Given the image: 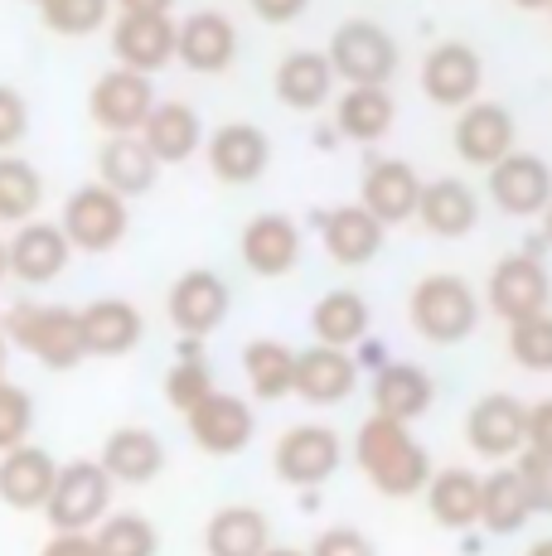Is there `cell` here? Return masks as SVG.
Masks as SVG:
<instances>
[{
	"mask_svg": "<svg viewBox=\"0 0 552 556\" xmlns=\"http://www.w3.org/2000/svg\"><path fill=\"white\" fill-rule=\"evenodd\" d=\"M354 459H359V469L374 479L378 494H388V498L427 494L431 475H437L427 445H422L402 421H388V416H378V412L359 426Z\"/></svg>",
	"mask_w": 552,
	"mask_h": 556,
	"instance_id": "6da1fadb",
	"label": "cell"
},
{
	"mask_svg": "<svg viewBox=\"0 0 552 556\" xmlns=\"http://www.w3.org/2000/svg\"><path fill=\"white\" fill-rule=\"evenodd\" d=\"M407 319L422 339H431V344H461V339L475 334V325H480V301H475L465 276L431 271L412 286Z\"/></svg>",
	"mask_w": 552,
	"mask_h": 556,
	"instance_id": "7a4b0ae2",
	"label": "cell"
},
{
	"mask_svg": "<svg viewBox=\"0 0 552 556\" xmlns=\"http://www.w3.org/2000/svg\"><path fill=\"white\" fill-rule=\"evenodd\" d=\"M330 68L349 88H388L398 73V39L378 20H344L330 35Z\"/></svg>",
	"mask_w": 552,
	"mask_h": 556,
	"instance_id": "3957f363",
	"label": "cell"
},
{
	"mask_svg": "<svg viewBox=\"0 0 552 556\" xmlns=\"http://www.w3.org/2000/svg\"><path fill=\"white\" fill-rule=\"evenodd\" d=\"M0 334H10V344H20L49 368H73V363L88 358L78 334V309L68 305H15Z\"/></svg>",
	"mask_w": 552,
	"mask_h": 556,
	"instance_id": "277c9868",
	"label": "cell"
},
{
	"mask_svg": "<svg viewBox=\"0 0 552 556\" xmlns=\"http://www.w3.org/2000/svg\"><path fill=\"white\" fill-rule=\"evenodd\" d=\"M112 508V475L98 459H68L59 465L54 494H49V528L54 532H88L108 518Z\"/></svg>",
	"mask_w": 552,
	"mask_h": 556,
	"instance_id": "5b68a950",
	"label": "cell"
},
{
	"mask_svg": "<svg viewBox=\"0 0 552 556\" xmlns=\"http://www.w3.org/2000/svg\"><path fill=\"white\" fill-rule=\"evenodd\" d=\"M485 295H490V309L504 325H518V319H534L552 309V276L534 252H514L504 262H494Z\"/></svg>",
	"mask_w": 552,
	"mask_h": 556,
	"instance_id": "8992f818",
	"label": "cell"
},
{
	"mask_svg": "<svg viewBox=\"0 0 552 556\" xmlns=\"http://www.w3.org/2000/svg\"><path fill=\"white\" fill-rule=\"evenodd\" d=\"M344 459V441H339L335 426H321V421H301L291 431H281L272 451V469L296 489H315L339 469Z\"/></svg>",
	"mask_w": 552,
	"mask_h": 556,
	"instance_id": "52a82bcc",
	"label": "cell"
},
{
	"mask_svg": "<svg viewBox=\"0 0 552 556\" xmlns=\"http://www.w3.org/2000/svg\"><path fill=\"white\" fill-rule=\"evenodd\" d=\"M126 199L112 194L108 185H83L73 189L68 203H63V238L68 248H83V252H112L116 242L126 238Z\"/></svg>",
	"mask_w": 552,
	"mask_h": 556,
	"instance_id": "ba28073f",
	"label": "cell"
},
{
	"mask_svg": "<svg viewBox=\"0 0 552 556\" xmlns=\"http://www.w3.org/2000/svg\"><path fill=\"white\" fill-rule=\"evenodd\" d=\"M88 112L92 122L108 136H141L146 116L155 112V88L146 73L131 68H108L88 92Z\"/></svg>",
	"mask_w": 552,
	"mask_h": 556,
	"instance_id": "9c48e42d",
	"label": "cell"
},
{
	"mask_svg": "<svg viewBox=\"0 0 552 556\" xmlns=\"http://www.w3.org/2000/svg\"><path fill=\"white\" fill-rule=\"evenodd\" d=\"M465 441L480 459H509L528 451V406L509 392H490L465 412Z\"/></svg>",
	"mask_w": 552,
	"mask_h": 556,
	"instance_id": "30bf717a",
	"label": "cell"
},
{
	"mask_svg": "<svg viewBox=\"0 0 552 556\" xmlns=\"http://www.w3.org/2000/svg\"><path fill=\"white\" fill-rule=\"evenodd\" d=\"M228 305H233L228 281H223L218 271H209V266H195V271H185L175 286H170V295H165L170 325H175L185 339L214 334L223 319H228Z\"/></svg>",
	"mask_w": 552,
	"mask_h": 556,
	"instance_id": "8fae6325",
	"label": "cell"
},
{
	"mask_svg": "<svg viewBox=\"0 0 552 556\" xmlns=\"http://www.w3.org/2000/svg\"><path fill=\"white\" fill-rule=\"evenodd\" d=\"M455 151L471 165L494 169L504 155L518 151V126L504 102H471L455 116Z\"/></svg>",
	"mask_w": 552,
	"mask_h": 556,
	"instance_id": "7c38bea8",
	"label": "cell"
},
{
	"mask_svg": "<svg viewBox=\"0 0 552 556\" xmlns=\"http://www.w3.org/2000/svg\"><path fill=\"white\" fill-rule=\"evenodd\" d=\"M490 199L509 218H534L552 199V165L534 151H514L490 169Z\"/></svg>",
	"mask_w": 552,
	"mask_h": 556,
	"instance_id": "4fadbf2b",
	"label": "cell"
},
{
	"mask_svg": "<svg viewBox=\"0 0 552 556\" xmlns=\"http://www.w3.org/2000/svg\"><path fill=\"white\" fill-rule=\"evenodd\" d=\"M185 421H189V435H195V445L204 455H238L242 445L252 441V431H258L252 406L242 397H233V392H209Z\"/></svg>",
	"mask_w": 552,
	"mask_h": 556,
	"instance_id": "5bb4252c",
	"label": "cell"
},
{
	"mask_svg": "<svg viewBox=\"0 0 552 556\" xmlns=\"http://www.w3.org/2000/svg\"><path fill=\"white\" fill-rule=\"evenodd\" d=\"M480 83H485L480 53L471 45H461V39H446V45H437L427 53V63H422V92L437 106H471Z\"/></svg>",
	"mask_w": 552,
	"mask_h": 556,
	"instance_id": "9a60e30c",
	"label": "cell"
},
{
	"mask_svg": "<svg viewBox=\"0 0 552 556\" xmlns=\"http://www.w3.org/2000/svg\"><path fill=\"white\" fill-rule=\"evenodd\" d=\"M78 334H83V354L92 358H122L141 344L146 319L141 309L122 295H108V301H92L78 309Z\"/></svg>",
	"mask_w": 552,
	"mask_h": 556,
	"instance_id": "2e32d148",
	"label": "cell"
},
{
	"mask_svg": "<svg viewBox=\"0 0 552 556\" xmlns=\"http://www.w3.org/2000/svg\"><path fill=\"white\" fill-rule=\"evenodd\" d=\"M267 160H272V141L252 122H223L209 136V169H214L223 185H252V179H262Z\"/></svg>",
	"mask_w": 552,
	"mask_h": 556,
	"instance_id": "e0dca14e",
	"label": "cell"
},
{
	"mask_svg": "<svg viewBox=\"0 0 552 556\" xmlns=\"http://www.w3.org/2000/svg\"><path fill=\"white\" fill-rule=\"evenodd\" d=\"M359 388V363L349 349H330V344H311L296 354V397L315 402V406H335Z\"/></svg>",
	"mask_w": 552,
	"mask_h": 556,
	"instance_id": "ac0fdd59",
	"label": "cell"
},
{
	"mask_svg": "<svg viewBox=\"0 0 552 556\" xmlns=\"http://www.w3.org/2000/svg\"><path fill=\"white\" fill-rule=\"evenodd\" d=\"M54 479H59L54 455L29 441L15 445V451L0 455V504H10L15 513L45 508L49 494H54Z\"/></svg>",
	"mask_w": 552,
	"mask_h": 556,
	"instance_id": "d6986e66",
	"label": "cell"
},
{
	"mask_svg": "<svg viewBox=\"0 0 552 556\" xmlns=\"http://www.w3.org/2000/svg\"><path fill=\"white\" fill-rule=\"evenodd\" d=\"M422 185H427V179H422L407 160H374V165L364 169V199L359 203H364L384 228L388 223H407V218H417Z\"/></svg>",
	"mask_w": 552,
	"mask_h": 556,
	"instance_id": "ffe728a7",
	"label": "cell"
},
{
	"mask_svg": "<svg viewBox=\"0 0 552 556\" xmlns=\"http://www.w3.org/2000/svg\"><path fill=\"white\" fill-rule=\"evenodd\" d=\"M68 238L59 223H20V232L5 242V266L20 276L25 286H45L68 266Z\"/></svg>",
	"mask_w": 552,
	"mask_h": 556,
	"instance_id": "44dd1931",
	"label": "cell"
},
{
	"mask_svg": "<svg viewBox=\"0 0 552 556\" xmlns=\"http://www.w3.org/2000/svg\"><path fill=\"white\" fill-rule=\"evenodd\" d=\"M175 35L179 25L170 15H122L112 29V49L122 59V68L151 78L155 68H165L175 59Z\"/></svg>",
	"mask_w": 552,
	"mask_h": 556,
	"instance_id": "7402d4cb",
	"label": "cell"
},
{
	"mask_svg": "<svg viewBox=\"0 0 552 556\" xmlns=\"http://www.w3.org/2000/svg\"><path fill=\"white\" fill-rule=\"evenodd\" d=\"M238 53V29L223 10H195L175 35V59L195 73H223Z\"/></svg>",
	"mask_w": 552,
	"mask_h": 556,
	"instance_id": "603a6c76",
	"label": "cell"
},
{
	"mask_svg": "<svg viewBox=\"0 0 552 556\" xmlns=\"http://www.w3.org/2000/svg\"><path fill=\"white\" fill-rule=\"evenodd\" d=\"M431 402H437V382L417 363H384L374 372V412L388 421L412 426L417 416L431 412Z\"/></svg>",
	"mask_w": 552,
	"mask_h": 556,
	"instance_id": "cb8c5ba5",
	"label": "cell"
},
{
	"mask_svg": "<svg viewBox=\"0 0 552 556\" xmlns=\"http://www.w3.org/2000/svg\"><path fill=\"white\" fill-rule=\"evenodd\" d=\"M321 238L339 266H368L384 252V223L364 203H344V208L321 213Z\"/></svg>",
	"mask_w": 552,
	"mask_h": 556,
	"instance_id": "d4e9b609",
	"label": "cell"
},
{
	"mask_svg": "<svg viewBox=\"0 0 552 556\" xmlns=\"http://www.w3.org/2000/svg\"><path fill=\"white\" fill-rule=\"evenodd\" d=\"M238 252H242V262H248V271L286 276L301 262V232H296V223L281 218V213H258V218L242 228Z\"/></svg>",
	"mask_w": 552,
	"mask_h": 556,
	"instance_id": "484cf974",
	"label": "cell"
},
{
	"mask_svg": "<svg viewBox=\"0 0 552 556\" xmlns=\"http://www.w3.org/2000/svg\"><path fill=\"white\" fill-rule=\"evenodd\" d=\"M102 469L112 475V484H151L165 469V445L146 426H116L102 445Z\"/></svg>",
	"mask_w": 552,
	"mask_h": 556,
	"instance_id": "4316f807",
	"label": "cell"
},
{
	"mask_svg": "<svg viewBox=\"0 0 552 556\" xmlns=\"http://www.w3.org/2000/svg\"><path fill=\"white\" fill-rule=\"evenodd\" d=\"M417 218L431 238H465L475 228V218H480V199H475V189L465 179H451V175L427 179L422 185Z\"/></svg>",
	"mask_w": 552,
	"mask_h": 556,
	"instance_id": "83f0119b",
	"label": "cell"
},
{
	"mask_svg": "<svg viewBox=\"0 0 552 556\" xmlns=\"http://www.w3.org/2000/svg\"><path fill=\"white\" fill-rule=\"evenodd\" d=\"M141 141L155 155V165H179L199 151L204 126H199V112L189 102H155V112L141 126Z\"/></svg>",
	"mask_w": 552,
	"mask_h": 556,
	"instance_id": "f1b7e54d",
	"label": "cell"
},
{
	"mask_svg": "<svg viewBox=\"0 0 552 556\" xmlns=\"http://www.w3.org/2000/svg\"><path fill=\"white\" fill-rule=\"evenodd\" d=\"M272 547V522L252 504H228L204 522V552L209 556H262Z\"/></svg>",
	"mask_w": 552,
	"mask_h": 556,
	"instance_id": "f546056e",
	"label": "cell"
},
{
	"mask_svg": "<svg viewBox=\"0 0 552 556\" xmlns=\"http://www.w3.org/2000/svg\"><path fill=\"white\" fill-rule=\"evenodd\" d=\"M368 325H374V309L359 291H330L321 295L311 309V334L315 344H330V349H354L368 339Z\"/></svg>",
	"mask_w": 552,
	"mask_h": 556,
	"instance_id": "4dcf8cb0",
	"label": "cell"
},
{
	"mask_svg": "<svg viewBox=\"0 0 552 556\" xmlns=\"http://www.w3.org/2000/svg\"><path fill=\"white\" fill-rule=\"evenodd\" d=\"M330 88H335V68L325 53L296 49L276 63V98L286 106H296V112H315V106L330 98Z\"/></svg>",
	"mask_w": 552,
	"mask_h": 556,
	"instance_id": "1f68e13d",
	"label": "cell"
},
{
	"mask_svg": "<svg viewBox=\"0 0 552 556\" xmlns=\"http://www.w3.org/2000/svg\"><path fill=\"white\" fill-rule=\"evenodd\" d=\"M155 155L146 151L141 136H112L108 146L98 151V185H108L112 194L131 199V194H146L155 185Z\"/></svg>",
	"mask_w": 552,
	"mask_h": 556,
	"instance_id": "d6a6232c",
	"label": "cell"
},
{
	"mask_svg": "<svg viewBox=\"0 0 552 556\" xmlns=\"http://www.w3.org/2000/svg\"><path fill=\"white\" fill-rule=\"evenodd\" d=\"M427 508H431V518L451 532L475 528V522H480V475L465 465H451V469H441V475H431Z\"/></svg>",
	"mask_w": 552,
	"mask_h": 556,
	"instance_id": "836d02e7",
	"label": "cell"
},
{
	"mask_svg": "<svg viewBox=\"0 0 552 556\" xmlns=\"http://www.w3.org/2000/svg\"><path fill=\"white\" fill-rule=\"evenodd\" d=\"M534 518V498H528V484L514 465H499L494 475L480 479V522L490 532H518Z\"/></svg>",
	"mask_w": 552,
	"mask_h": 556,
	"instance_id": "e575fe53",
	"label": "cell"
},
{
	"mask_svg": "<svg viewBox=\"0 0 552 556\" xmlns=\"http://www.w3.org/2000/svg\"><path fill=\"white\" fill-rule=\"evenodd\" d=\"M392 116H398V102H392L388 88H349L335 102V126L349 141H364V146L384 141L392 131Z\"/></svg>",
	"mask_w": 552,
	"mask_h": 556,
	"instance_id": "d590c367",
	"label": "cell"
},
{
	"mask_svg": "<svg viewBox=\"0 0 552 556\" xmlns=\"http://www.w3.org/2000/svg\"><path fill=\"white\" fill-rule=\"evenodd\" d=\"M242 372H248L252 397L276 402L296 388V349H286L281 339H252L242 349Z\"/></svg>",
	"mask_w": 552,
	"mask_h": 556,
	"instance_id": "8d00e7d4",
	"label": "cell"
},
{
	"mask_svg": "<svg viewBox=\"0 0 552 556\" xmlns=\"http://www.w3.org/2000/svg\"><path fill=\"white\" fill-rule=\"evenodd\" d=\"M92 542H98V556H155L161 552V532L141 513H108L98 522V532H92Z\"/></svg>",
	"mask_w": 552,
	"mask_h": 556,
	"instance_id": "74e56055",
	"label": "cell"
},
{
	"mask_svg": "<svg viewBox=\"0 0 552 556\" xmlns=\"http://www.w3.org/2000/svg\"><path fill=\"white\" fill-rule=\"evenodd\" d=\"M39 199H45L39 169L20 155H0V223H29Z\"/></svg>",
	"mask_w": 552,
	"mask_h": 556,
	"instance_id": "f35d334b",
	"label": "cell"
},
{
	"mask_svg": "<svg viewBox=\"0 0 552 556\" xmlns=\"http://www.w3.org/2000/svg\"><path fill=\"white\" fill-rule=\"evenodd\" d=\"M509 354L528 372H552V309L509 325Z\"/></svg>",
	"mask_w": 552,
	"mask_h": 556,
	"instance_id": "ab89813d",
	"label": "cell"
},
{
	"mask_svg": "<svg viewBox=\"0 0 552 556\" xmlns=\"http://www.w3.org/2000/svg\"><path fill=\"white\" fill-rule=\"evenodd\" d=\"M209 392H218V388H214V368H209L204 358H179L175 368L165 372V397H170L175 412L189 416L199 402L209 397Z\"/></svg>",
	"mask_w": 552,
	"mask_h": 556,
	"instance_id": "60d3db41",
	"label": "cell"
},
{
	"mask_svg": "<svg viewBox=\"0 0 552 556\" xmlns=\"http://www.w3.org/2000/svg\"><path fill=\"white\" fill-rule=\"evenodd\" d=\"M108 5L112 0H49V5H39V10H45V25L54 29V35L83 39L108 25Z\"/></svg>",
	"mask_w": 552,
	"mask_h": 556,
	"instance_id": "b9f144b4",
	"label": "cell"
},
{
	"mask_svg": "<svg viewBox=\"0 0 552 556\" xmlns=\"http://www.w3.org/2000/svg\"><path fill=\"white\" fill-rule=\"evenodd\" d=\"M29 426H35V402L25 388L0 378V451H15L29 441Z\"/></svg>",
	"mask_w": 552,
	"mask_h": 556,
	"instance_id": "7bdbcfd3",
	"label": "cell"
},
{
	"mask_svg": "<svg viewBox=\"0 0 552 556\" xmlns=\"http://www.w3.org/2000/svg\"><path fill=\"white\" fill-rule=\"evenodd\" d=\"M518 475L528 484V498H534V513H548L552 518V455H538V451H524L518 455Z\"/></svg>",
	"mask_w": 552,
	"mask_h": 556,
	"instance_id": "ee69618b",
	"label": "cell"
},
{
	"mask_svg": "<svg viewBox=\"0 0 552 556\" xmlns=\"http://www.w3.org/2000/svg\"><path fill=\"white\" fill-rule=\"evenodd\" d=\"M311 556H378V547L359 528L339 522V528H325L321 538L311 542Z\"/></svg>",
	"mask_w": 552,
	"mask_h": 556,
	"instance_id": "f6af8a7d",
	"label": "cell"
},
{
	"mask_svg": "<svg viewBox=\"0 0 552 556\" xmlns=\"http://www.w3.org/2000/svg\"><path fill=\"white\" fill-rule=\"evenodd\" d=\"M25 131H29L25 98H20L15 88H5V83H0V151H15V146L25 141Z\"/></svg>",
	"mask_w": 552,
	"mask_h": 556,
	"instance_id": "bcb514c9",
	"label": "cell"
},
{
	"mask_svg": "<svg viewBox=\"0 0 552 556\" xmlns=\"http://www.w3.org/2000/svg\"><path fill=\"white\" fill-rule=\"evenodd\" d=\"M528 451L552 455V397L528 406Z\"/></svg>",
	"mask_w": 552,
	"mask_h": 556,
	"instance_id": "7dc6e473",
	"label": "cell"
},
{
	"mask_svg": "<svg viewBox=\"0 0 552 556\" xmlns=\"http://www.w3.org/2000/svg\"><path fill=\"white\" fill-rule=\"evenodd\" d=\"M39 556H98V542L92 532H54Z\"/></svg>",
	"mask_w": 552,
	"mask_h": 556,
	"instance_id": "c3c4849f",
	"label": "cell"
},
{
	"mask_svg": "<svg viewBox=\"0 0 552 556\" xmlns=\"http://www.w3.org/2000/svg\"><path fill=\"white\" fill-rule=\"evenodd\" d=\"M248 5L258 10L267 25H286V20H296L305 5H311V0H248Z\"/></svg>",
	"mask_w": 552,
	"mask_h": 556,
	"instance_id": "681fc988",
	"label": "cell"
},
{
	"mask_svg": "<svg viewBox=\"0 0 552 556\" xmlns=\"http://www.w3.org/2000/svg\"><path fill=\"white\" fill-rule=\"evenodd\" d=\"M116 5H122V15H170L175 0H116Z\"/></svg>",
	"mask_w": 552,
	"mask_h": 556,
	"instance_id": "f907efd6",
	"label": "cell"
},
{
	"mask_svg": "<svg viewBox=\"0 0 552 556\" xmlns=\"http://www.w3.org/2000/svg\"><path fill=\"white\" fill-rule=\"evenodd\" d=\"M528 556H552V538H538L534 547H528Z\"/></svg>",
	"mask_w": 552,
	"mask_h": 556,
	"instance_id": "816d5d0a",
	"label": "cell"
},
{
	"mask_svg": "<svg viewBox=\"0 0 552 556\" xmlns=\"http://www.w3.org/2000/svg\"><path fill=\"white\" fill-rule=\"evenodd\" d=\"M262 556H311V552H301V547H267Z\"/></svg>",
	"mask_w": 552,
	"mask_h": 556,
	"instance_id": "f5cc1de1",
	"label": "cell"
},
{
	"mask_svg": "<svg viewBox=\"0 0 552 556\" xmlns=\"http://www.w3.org/2000/svg\"><path fill=\"white\" fill-rule=\"evenodd\" d=\"M514 5H518V10H548L552 0H514Z\"/></svg>",
	"mask_w": 552,
	"mask_h": 556,
	"instance_id": "db71d44e",
	"label": "cell"
},
{
	"mask_svg": "<svg viewBox=\"0 0 552 556\" xmlns=\"http://www.w3.org/2000/svg\"><path fill=\"white\" fill-rule=\"evenodd\" d=\"M543 232H548V242H552V199H548V208H543Z\"/></svg>",
	"mask_w": 552,
	"mask_h": 556,
	"instance_id": "11a10c76",
	"label": "cell"
},
{
	"mask_svg": "<svg viewBox=\"0 0 552 556\" xmlns=\"http://www.w3.org/2000/svg\"><path fill=\"white\" fill-rule=\"evenodd\" d=\"M10 271V266H5V242H0V276H5Z\"/></svg>",
	"mask_w": 552,
	"mask_h": 556,
	"instance_id": "9f6ffc18",
	"label": "cell"
},
{
	"mask_svg": "<svg viewBox=\"0 0 552 556\" xmlns=\"http://www.w3.org/2000/svg\"><path fill=\"white\" fill-rule=\"evenodd\" d=\"M35 5H49V0H35Z\"/></svg>",
	"mask_w": 552,
	"mask_h": 556,
	"instance_id": "6f0895ef",
	"label": "cell"
},
{
	"mask_svg": "<svg viewBox=\"0 0 552 556\" xmlns=\"http://www.w3.org/2000/svg\"><path fill=\"white\" fill-rule=\"evenodd\" d=\"M548 10H552V5H548Z\"/></svg>",
	"mask_w": 552,
	"mask_h": 556,
	"instance_id": "680465c9",
	"label": "cell"
}]
</instances>
